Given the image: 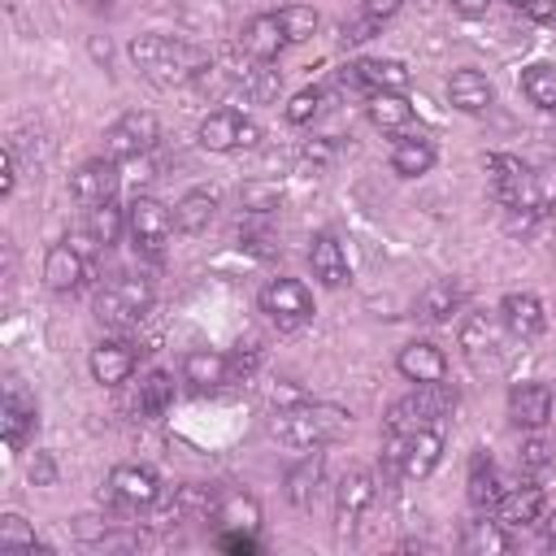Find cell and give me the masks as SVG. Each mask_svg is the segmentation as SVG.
<instances>
[{"label": "cell", "mask_w": 556, "mask_h": 556, "mask_svg": "<svg viewBox=\"0 0 556 556\" xmlns=\"http://www.w3.org/2000/svg\"><path fill=\"white\" fill-rule=\"evenodd\" d=\"M130 61L156 87H182V83H191L208 70L204 48H195L187 39H169V35H135L130 39Z\"/></svg>", "instance_id": "1"}, {"label": "cell", "mask_w": 556, "mask_h": 556, "mask_svg": "<svg viewBox=\"0 0 556 556\" xmlns=\"http://www.w3.org/2000/svg\"><path fill=\"white\" fill-rule=\"evenodd\" d=\"M348 426H352L348 408H339V404H317V400H300V404L274 413V434H278L282 443H291V447H304V452L343 439Z\"/></svg>", "instance_id": "2"}, {"label": "cell", "mask_w": 556, "mask_h": 556, "mask_svg": "<svg viewBox=\"0 0 556 556\" xmlns=\"http://www.w3.org/2000/svg\"><path fill=\"white\" fill-rule=\"evenodd\" d=\"M152 308V282L143 274H113L100 291H96V317L109 330H130L143 321V313Z\"/></svg>", "instance_id": "3"}, {"label": "cell", "mask_w": 556, "mask_h": 556, "mask_svg": "<svg viewBox=\"0 0 556 556\" xmlns=\"http://www.w3.org/2000/svg\"><path fill=\"white\" fill-rule=\"evenodd\" d=\"M452 408H456V391L447 382H426L413 395H404V400L391 404L387 434H417V430L443 421V413H452Z\"/></svg>", "instance_id": "4"}, {"label": "cell", "mask_w": 556, "mask_h": 556, "mask_svg": "<svg viewBox=\"0 0 556 556\" xmlns=\"http://www.w3.org/2000/svg\"><path fill=\"white\" fill-rule=\"evenodd\" d=\"M174 230H178V226H174V213H169L161 200H152V195H135V200L126 204V235L135 239V248H143V252H161V248L169 243Z\"/></svg>", "instance_id": "5"}, {"label": "cell", "mask_w": 556, "mask_h": 556, "mask_svg": "<svg viewBox=\"0 0 556 556\" xmlns=\"http://www.w3.org/2000/svg\"><path fill=\"white\" fill-rule=\"evenodd\" d=\"M156 139H161V122H156L152 113H143V109H130V113H122V117L104 130V156H113V161L143 156Z\"/></svg>", "instance_id": "6"}, {"label": "cell", "mask_w": 556, "mask_h": 556, "mask_svg": "<svg viewBox=\"0 0 556 556\" xmlns=\"http://www.w3.org/2000/svg\"><path fill=\"white\" fill-rule=\"evenodd\" d=\"M261 308L269 313V321L278 330H300L304 321H313V295L304 282L295 278H274L265 291H261Z\"/></svg>", "instance_id": "7"}, {"label": "cell", "mask_w": 556, "mask_h": 556, "mask_svg": "<svg viewBox=\"0 0 556 556\" xmlns=\"http://www.w3.org/2000/svg\"><path fill=\"white\" fill-rule=\"evenodd\" d=\"M261 139V126L235 109H217L200 122V148L204 152H235V148H252Z\"/></svg>", "instance_id": "8"}, {"label": "cell", "mask_w": 556, "mask_h": 556, "mask_svg": "<svg viewBox=\"0 0 556 556\" xmlns=\"http://www.w3.org/2000/svg\"><path fill=\"white\" fill-rule=\"evenodd\" d=\"M374 495H378V486H374V473H369V469L343 473V482H339V491H334V534H339V539L356 534V526H361L365 508L374 504Z\"/></svg>", "instance_id": "9"}, {"label": "cell", "mask_w": 556, "mask_h": 556, "mask_svg": "<svg viewBox=\"0 0 556 556\" xmlns=\"http://www.w3.org/2000/svg\"><path fill=\"white\" fill-rule=\"evenodd\" d=\"M117 182H122L117 161H113V156H100V161H87V165H78V169L70 174V195L91 208V204L113 200V195H117Z\"/></svg>", "instance_id": "10"}, {"label": "cell", "mask_w": 556, "mask_h": 556, "mask_svg": "<svg viewBox=\"0 0 556 556\" xmlns=\"http://www.w3.org/2000/svg\"><path fill=\"white\" fill-rule=\"evenodd\" d=\"M109 495L122 508H152L161 500V478L148 465H117L109 473Z\"/></svg>", "instance_id": "11"}, {"label": "cell", "mask_w": 556, "mask_h": 556, "mask_svg": "<svg viewBox=\"0 0 556 556\" xmlns=\"http://www.w3.org/2000/svg\"><path fill=\"white\" fill-rule=\"evenodd\" d=\"M508 417L521 430H543L552 421V387L547 382H517L508 391Z\"/></svg>", "instance_id": "12"}, {"label": "cell", "mask_w": 556, "mask_h": 556, "mask_svg": "<svg viewBox=\"0 0 556 556\" xmlns=\"http://www.w3.org/2000/svg\"><path fill=\"white\" fill-rule=\"evenodd\" d=\"M239 43H243V52L252 56V61H274L291 39H287V30H282V22H278V13H256V17H248L243 22V35H239Z\"/></svg>", "instance_id": "13"}, {"label": "cell", "mask_w": 556, "mask_h": 556, "mask_svg": "<svg viewBox=\"0 0 556 556\" xmlns=\"http://www.w3.org/2000/svg\"><path fill=\"white\" fill-rule=\"evenodd\" d=\"M83 278H87V252H78L70 239L56 243V248H48V256H43V282L52 291H61V295L65 291H78Z\"/></svg>", "instance_id": "14"}, {"label": "cell", "mask_w": 556, "mask_h": 556, "mask_svg": "<svg viewBox=\"0 0 556 556\" xmlns=\"http://www.w3.org/2000/svg\"><path fill=\"white\" fill-rule=\"evenodd\" d=\"M500 321H504L508 334H517V339H534V334H543L547 313H543L539 295H530V291H508V295L500 300Z\"/></svg>", "instance_id": "15"}, {"label": "cell", "mask_w": 556, "mask_h": 556, "mask_svg": "<svg viewBox=\"0 0 556 556\" xmlns=\"http://www.w3.org/2000/svg\"><path fill=\"white\" fill-rule=\"evenodd\" d=\"M395 369H400L408 382L426 387V382H443V378H447V356H443V348H434V343L421 339V343H404V348H400Z\"/></svg>", "instance_id": "16"}, {"label": "cell", "mask_w": 556, "mask_h": 556, "mask_svg": "<svg viewBox=\"0 0 556 556\" xmlns=\"http://www.w3.org/2000/svg\"><path fill=\"white\" fill-rule=\"evenodd\" d=\"M465 300H469L465 282H456V278H439V282H430V287L421 291V300H417V317L430 321V326L452 321V317L465 308Z\"/></svg>", "instance_id": "17"}, {"label": "cell", "mask_w": 556, "mask_h": 556, "mask_svg": "<svg viewBox=\"0 0 556 556\" xmlns=\"http://www.w3.org/2000/svg\"><path fill=\"white\" fill-rule=\"evenodd\" d=\"M135 361H139V356H135V348H130V343L109 339V343L91 348V378H96L100 387H122V382H130Z\"/></svg>", "instance_id": "18"}, {"label": "cell", "mask_w": 556, "mask_h": 556, "mask_svg": "<svg viewBox=\"0 0 556 556\" xmlns=\"http://www.w3.org/2000/svg\"><path fill=\"white\" fill-rule=\"evenodd\" d=\"M439 456H443V434H439L434 426H426V430H417V434H404L400 473H404L408 482H421V478L439 465Z\"/></svg>", "instance_id": "19"}, {"label": "cell", "mask_w": 556, "mask_h": 556, "mask_svg": "<svg viewBox=\"0 0 556 556\" xmlns=\"http://www.w3.org/2000/svg\"><path fill=\"white\" fill-rule=\"evenodd\" d=\"M182 378L191 387H200V391H217V387H226L235 378V365H230V356L200 348V352H187L182 356Z\"/></svg>", "instance_id": "20"}, {"label": "cell", "mask_w": 556, "mask_h": 556, "mask_svg": "<svg viewBox=\"0 0 556 556\" xmlns=\"http://www.w3.org/2000/svg\"><path fill=\"white\" fill-rule=\"evenodd\" d=\"M343 83L369 87V91H404L408 87V70L400 61H356V65L343 70Z\"/></svg>", "instance_id": "21"}, {"label": "cell", "mask_w": 556, "mask_h": 556, "mask_svg": "<svg viewBox=\"0 0 556 556\" xmlns=\"http://www.w3.org/2000/svg\"><path fill=\"white\" fill-rule=\"evenodd\" d=\"M308 269L317 282L326 287H343L348 282V256H343V243L334 235H317L308 243Z\"/></svg>", "instance_id": "22"}, {"label": "cell", "mask_w": 556, "mask_h": 556, "mask_svg": "<svg viewBox=\"0 0 556 556\" xmlns=\"http://www.w3.org/2000/svg\"><path fill=\"white\" fill-rule=\"evenodd\" d=\"M543 491L539 486H513V491H504L500 495V504H495V521L500 526H534L539 517H543Z\"/></svg>", "instance_id": "23"}, {"label": "cell", "mask_w": 556, "mask_h": 556, "mask_svg": "<svg viewBox=\"0 0 556 556\" xmlns=\"http://www.w3.org/2000/svg\"><path fill=\"white\" fill-rule=\"evenodd\" d=\"M491 78L486 74H478V70H456L452 78H447V100L460 109V113H482L486 104H491Z\"/></svg>", "instance_id": "24"}, {"label": "cell", "mask_w": 556, "mask_h": 556, "mask_svg": "<svg viewBox=\"0 0 556 556\" xmlns=\"http://www.w3.org/2000/svg\"><path fill=\"white\" fill-rule=\"evenodd\" d=\"M321 478H326V460H321V452L313 447V456H304L300 465L287 469V500H291L295 508H308V504L317 500Z\"/></svg>", "instance_id": "25"}, {"label": "cell", "mask_w": 556, "mask_h": 556, "mask_svg": "<svg viewBox=\"0 0 556 556\" xmlns=\"http://www.w3.org/2000/svg\"><path fill=\"white\" fill-rule=\"evenodd\" d=\"M213 217H217V195L204 191V187L187 191V195L174 204V226H178L182 235H200V230H208Z\"/></svg>", "instance_id": "26"}, {"label": "cell", "mask_w": 556, "mask_h": 556, "mask_svg": "<svg viewBox=\"0 0 556 556\" xmlns=\"http://www.w3.org/2000/svg\"><path fill=\"white\" fill-rule=\"evenodd\" d=\"M500 495H504L500 473H495L491 456H486V452H478V456H473V465H469V504H473L478 513H495Z\"/></svg>", "instance_id": "27"}, {"label": "cell", "mask_w": 556, "mask_h": 556, "mask_svg": "<svg viewBox=\"0 0 556 556\" xmlns=\"http://www.w3.org/2000/svg\"><path fill=\"white\" fill-rule=\"evenodd\" d=\"M226 530H248V534H256V526H261V504L252 500V495H243V491H217V513H213Z\"/></svg>", "instance_id": "28"}, {"label": "cell", "mask_w": 556, "mask_h": 556, "mask_svg": "<svg viewBox=\"0 0 556 556\" xmlns=\"http://www.w3.org/2000/svg\"><path fill=\"white\" fill-rule=\"evenodd\" d=\"M0 426H4V443H9V447H22L26 434L39 426L35 404H30L22 391H9V395H4V408H0Z\"/></svg>", "instance_id": "29"}, {"label": "cell", "mask_w": 556, "mask_h": 556, "mask_svg": "<svg viewBox=\"0 0 556 556\" xmlns=\"http://www.w3.org/2000/svg\"><path fill=\"white\" fill-rule=\"evenodd\" d=\"M430 165H434V143H430V139H421V135L395 139V148H391V169H395V174L417 178V174H426Z\"/></svg>", "instance_id": "30"}, {"label": "cell", "mask_w": 556, "mask_h": 556, "mask_svg": "<svg viewBox=\"0 0 556 556\" xmlns=\"http://www.w3.org/2000/svg\"><path fill=\"white\" fill-rule=\"evenodd\" d=\"M369 122L378 130H404L413 122V104L404 91H369Z\"/></svg>", "instance_id": "31"}, {"label": "cell", "mask_w": 556, "mask_h": 556, "mask_svg": "<svg viewBox=\"0 0 556 556\" xmlns=\"http://www.w3.org/2000/svg\"><path fill=\"white\" fill-rule=\"evenodd\" d=\"M460 547L473 552V556H508V552H513V539L504 534L500 521H469Z\"/></svg>", "instance_id": "32"}, {"label": "cell", "mask_w": 556, "mask_h": 556, "mask_svg": "<svg viewBox=\"0 0 556 556\" xmlns=\"http://www.w3.org/2000/svg\"><path fill=\"white\" fill-rule=\"evenodd\" d=\"M460 348H465L473 361H482V352L491 356V352L500 348V326H495V317H486V313H469L465 326H460Z\"/></svg>", "instance_id": "33"}, {"label": "cell", "mask_w": 556, "mask_h": 556, "mask_svg": "<svg viewBox=\"0 0 556 556\" xmlns=\"http://www.w3.org/2000/svg\"><path fill=\"white\" fill-rule=\"evenodd\" d=\"M122 230H126V208H117L113 200H104V204H91V208H87V235H91L100 248L117 243V239H122Z\"/></svg>", "instance_id": "34"}, {"label": "cell", "mask_w": 556, "mask_h": 556, "mask_svg": "<svg viewBox=\"0 0 556 556\" xmlns=\"http://www.w3.org/2000/svg\"><path fill=\"white\" fill-rule=\"evenodd\" d=\"M521 91L534 109L556 113V65H526L521 70Z\"/></svg>", "instance_id": "35"}, {"label": "cell", "mask_w": 556, "mask_h": 556, "mask_svg": "<svg viewBox=\"0 0 556 556\" xmlns=\"http://www.w3.org/2000/svg\"><path fill=\"white\" fill-rule=\"evenodd\" d=\"M139 413L143 417H161L169 404H174V378L165 374V369H152L143 382H139Z\"/></svg>", "instance_id": "36"}, {"label": "cell", "mask_w": 556, "mask_h": 556, "mask_svg": "<svg viewBox=\"0 0 556 556\" xmlns=\"http://www.w3.org/2000/svg\"><path fill=\"white\" fill-rule=\"evenodd\" d=\"M278 22H282L287 39L295 43V39H308V35L317 30V9H313V4H282V9H278Z\"/></svg>", "instance_id": "37"}, {"label": "cell", "mask_w": 556, "mask_h": 556, "mask_svg": "<svg viewBox=\"0 0 556 556\" xmlns=\"http://www.w3.org/2000/svg\"><path fill=\"white\" fill-rule=\"evenodd\" d=\"M0 547H22V552H35V547H39V539H35V530L26 526V517L4 513V517H0Z\"/></svg>", "instance_id": "38"}, {"label": "cell", "mask_w": 556, "mask_h": 556, "mask_svg": "<svg viewBox=\"0 0 556 556\" xmlns=\"http://www.w3.org/2000/svg\"><path fill=\"white\" fill-rule=\"evenodd\" d=\"M317 113H321V91H317V87L295 91L291 104H287V122H291V126H308Z\"/></svg>", "instance_id": "39"}, {"label": "cell", "mask_w": 556, "mask_h": 556, "mask_svg": "<svg viewBox=\"0 0 556 556\" xmlns=\"http://www.w3.org/2000/svg\"><path fill=\"white\" fill-rule=\"evenodd\" d=\"M278 87H282V74L278 70H252V78L243 83V91L252 100H269V96H278Z\"/></svg>", "instance_id": "40"}, {"label": "cell", "mask_w": 556, "mask_h": 556, "mask_svg": "<svg viewBox=\"0 0 556 556\" xmlns=\"http://www.w3.org/2000/svg\"><path fill=\"white\" fill-rule=\"evenodd\" d=\"M517 465H521V473H539V469L552 465V447H547L543 439H530V443L517 452Z\"/></svg>", "instance_id": "41"}, {"label": "cell", "mask_w": 556, "mask_h": 556, "mask_svg": "<svg viewBox=\"0 0 556 556\" xmlns=\"http://www.w3.org/2000/svg\"><path fill=\"white\" fill-rule=\"evenodd\" d=\"M26 473H30V482H35V486H52V482H56V465H52V456H48V452H35V456H30V465H26Z\"/></svg>", "instance_id": "42"}, {"label": "cell", "mask_w": 556, "mask_h": 556, "mask_svg": "<svg viewBox=\"0 0 556 556\" xmlns=\"http://www.w3.org/2000/svg\"><path fill=\"white\" fill-rule=\"evenodd\" d=\"M243 204L248 208H256V213H269L274 204H278V187H243Z\"/></svg>", "instance_id": "43"}, {"label": "cell", "mask_w": 556, "mask_h": 556, "mask_svg": "<svg viewBox=\"0 0 556 556\" xmlns=\"http://www.w3.org/2000/svg\"><path fill=\"white\" fill-rule=\"evenodd\" d=\"M517 13H526V17H534V22H552L556 17V0H508Z\"/></svg>", "instance_id": "44"}, {"label": "cell", "mask_w": 556, "mask_h": 556, "mask_svg": "<svg viewBox=\"0 0 556 556\" xmlns=\"http://www.w3.org/2000/svg\"><path fill=\"white\" fill-rule=\"evenodd\" d=\"M13 182H17V156H13V148H4L0 152V195H9Z\"/></svg>", "instance_id": "45"}, {"label": "cell", "mask_w": 556, "mask_h": 556, "mask_svg": "<svg viewBox=\"0 0 556 556\" xmlns=\"http://www.w3.org/2000/svg\"><path fill=\"white\" fill-rule=\"evenodd\" d=\"M378 26V17H361V22H352V26H343V43H361V39H369V30Z\"/></svg>", "instance_id": "46"}, {"label": "cell", "mask_w": 556, "mask_h": 556, "mask_svg": "<svg viewBox=\"0 0 556 556\" xmlns=\"http://www.w3.org/2000/svg\"><path fill=\"white\" fill-rule=\"evenodd\" d=\"M269 400H274V408H291V404H300V400H304V391H295V387H274V391H269Z\"/></svg>", "instance_id": "47"}, {"label": "cell", "mask_w": 556, "mask_h": 556, "mask_svg": "<svg viewBox=\"0 0 556 556\" xmlns=\"http://www.w3.org/2000/svg\"><path fill=\"white\" fill-rule=\"evenodd\" d=\"M400 4H404V0H365V13L382 22V17H391V13H400Z\"/></svg>", "instance_id": "48"}, {"label": "cell", "mask_w": 556, "mask_h": 556, "mask_svg": "<svg viewBox=\"0 0 556 556\" xmlns=\"http://www.w3.org/2000/svg\"><path fill=\"white\" fill-rule=\"evenodd\" d=\"M486 4H491V0H452V9H456V13H465V17L486 13Z\"/></svg>", "instance_id": "49"}, {"label": "cell", "mask_w": 556, "mask_h": 556, "mask_svg": "<svg viewBox=\"0 0 556 556\" xmlns=\"http://www.w3.org/2000/svg\"><path fill=\"white\" fill-rule=\"evenodd\" d=\"M543 530H547V547H556V513L543 521Z\"/></svg>", "instance_id": "50"}]
</instances>
